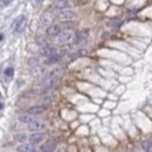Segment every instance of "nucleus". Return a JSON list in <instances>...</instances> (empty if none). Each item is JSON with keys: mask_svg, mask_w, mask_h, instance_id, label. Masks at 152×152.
Here are the masks:
<instances>
[{"mask_svg": "<svg viewBox=\"0 0 152 152\" xmlns=\"http://www.w3.org/2000/svg\"><path fill=\"white\" fill-rule=\"evenodd\" d=\"M75 36L76 34L74 32H72V31H65L59 36H56V42L59 45H67V43H70V42L75 41Z\"/></svg>", "mask_w": 152, "mask_h": 152, "instance_id": "obj_1", "label": "nucleus"}, {"mask_svg": "<svg viewBox=\"0 0 152 152\" xmlns=\"http://www.w3.org/2000/svg\"><path fill=\"white\" fill-rule=\"evenodd\" d=\"M25 22H26V18L23 15H19L12 23V32L13 33H20L21 29L23 28L25 26Z\"/></svg>", "mask_w": 152, "mask_h": 152, "instance_id": "obj_2", "label": "nucleus"}, {"mask_svg": "<svg viewBox=\"0 0 152 152\" xmlns=\"http://www.w3.org/2000/svg\"><path fill=\"white\" fill-rule=\"evenodd\" d=\"M45 123L41 122V121H38V119H34L32 123L28 124V130L32 131V132H40L45 129Z\"/></svg>", "mask_w": 152, "mask_h": 152, "instance_id": "obj_3", "label": "nucleus"}, {"mask_svg": "<svg viewBox=\"0 0 152 152\" xmlns=\"http://www.w3.org/2000/svg\"><path fill=\"white\" fill-rule=\"evenodd\" d=\"M58 18L60 20H63V21H69V20H73L75 18V13L73 11H69V9H62L58 13Z\"/></svg>", "mask_w": 152, "mask_h": 152, "instance_id": "obj_4", "label": "nucleus"}, {"mask_svg": "<svg viewBox=\"0 0 152 152\" xmlns=\"http://www.w3.org/2000/svg\"><path fill=\"white\" fill-rule=\"evenodd\" d=\"M43 138H45V134H42V132H33L28 137V141L31 142L32 145H35V144L41 143L43 141Z\"/></svg>", "mask_w": 152, "mask_h": 152, "instance_id": "obj_5", "label": "nucleus"}, {"mask_svg": "<svg viewBox=\"0 0 152 152\" xmlns=\"http://www.w3.org/2000/svg\"><path fill=\"white\" fill-rule=\"evenodd\" d=\"M54 21V18L50 13H43L40 18V22L42 26H52Z\"/></svg>", "mask_w": 152, "mask_h": 152, "instance_id": "obj_6", "label": "nucleus"}, {"mask_svg": "<svg viewBox=\"0 0 152 152\" xmlns=\"http://www.w3.org/2000/svg\"><path fill=\"white\" fill-rule=\"evenodd\" d=\"M61 33V27L59 25H52L47 28V35L49 36H59Z\"/></svg>", "mask_w": 152, "mask_h": 152, "instance_id": "obj_7", "label": "nucleus"}, {"mask_svg": "<svg viewBox=\"0 0 152 152\" xmlns=\"http://www.w3.org/2000/svg\"><path fill=\"white\" fill-rule=\"evenodd\" d=\"M46 111V107L45 105H35V107H31L28 110H27V114L29 115H41Z\"/></svg>", "mask_w": 152, "mask_h": 152, "instance_id": "obj_8", "label": "nucleus"}, {"mask_svg": "<svg viewBox=\"0 0 152 152\" xmlns=\"http://www.w3.org/2000/svg\"><path fill=\"white\" fill-rule=\"evenodd\" d=\"M56 81H58V78H56L55 76L52 75L45 80L43 85H45V88H47V89H52V88H54V87L56 85Z\"/></svg>", "mask_w": 152, "mask_h": 152, "instance_id": "obj_9", "label": "nucleus"}, {"mask_svg": "<svg viewBox=\"0 0 152 152\" xmlns=\"http://www.w3.org/2000/svg\"><path fill=\"white\" fill-rule=\"evenodd\" d=\"M55 148H56V144L54 143V142H52V141H49V142H47V143H45L42 146H41V152H54L55 151Z\"/></svg>", "mask_w": 152, "mask_h": 152, "instance_id": "obj_10", "label": "nucleus"}, {"mask_svg": "<svg viewBox=\"0 0 152 152\" xmlns=\"http://www.w3.org/2000/svg\"><path fill=\"white\" fill-rule=\"evenodd\" d=\"M68 5H69V1H68V0H56V1L53 4V8H54V9L62 11V9H65L66 7H68Z\"/></svg>", "mask_w": 152, "mask_h": 152, "instance_id": "obj_11", "label": "nucleus"}, {"mask_svg": "<svg viewBox=\"0 0 152 152\" xmlns=\"http://www.w3.org/2000/svg\"><path fill=\"white\" fill-rule=\"evenodd\" d=\"M121 25H122V20L118 18H114L107 21V27L109 28H118Z\"/></svg>", "mask_w": 152, "mask_h": 152, "instance_id": "obj_12", "label": "nucleus"}, {"mask_svg": "<svg viewBox=\"0 0 152 152\" xmlns=\"http://www.w3.org/2000/svg\"><path fill=\"white\" fill-rule=\"evenodd\" d=\"M42 55L43 56H46V58H50V56H53L54 54H56V49L55 48H53V47H49V46H45L43 48H42Z\"/></svg>", "mask_w": 152, "mask_h": 152, "instance_id": "obj_13", "label": "nucleus"}, {"mask_svg": "<svg viewBox=\"0 0 152 152\" xmlns=\"http://www.w3.org/2000/svg\"><path fill=\"white\" fill-rule=\"evenodd\" d=\"M19 122H21V123H23V124H29V123H32L33 121H34V118L32 117V115H29V114H27V115H21V116H19Z\"/></svg>", "mask_w": 152, "mask_h": 152, "instance_id": "obj_14", "label": "nucleus"}, {"mask_svg": "<svg viewBox=\"0 0 152 152\" xmlns=\"http://www.w3.org/2000/svg\"><path fill=\"white\" fill-rule=\"evenodd\" d=\"M45 72V68L40 67V66H35V67H32V70H31V74L35 77H39L43 74Z\"/></svg>", "mask_w": 152, "mask_h": 152, "instance_id": "obj_15", "label": "nucleus"}, {"mask_svg": "<svg viewBox=\"0 0 152 152\" xmlns=\"http://www.w3.org/2000/svg\"><path fill=\"white\" fill-rule=\"evenodd\" d=\"M87 39V33L85 32H80L77 33L75 36V43L76 45H80V43H83Z\"/></svg>", "mask_w": 152, "mask_h": 152, "instance_id": "obj_16", "label": "nucleus"}, {"mask_svg": "<svg viewBox=\"0 0 152 152\" xmlns=\"http://www.w3.org/2000/svg\"><path fill=\"white\" fill-rule=\"evenodd\" d=\"M32 150H33L32 145L31 144H26V143H23V144H21V145H19L16 148V151L18 152H31Z\"/></svg>", "mask_w": 152, "mask_h": 152, "instance_id": "obj_17", "label": "nucleus"}, {"mask_svg": "<svg viewBox=\"0 0 152 152\" xmlns=\"http://www.w3.org/2000/svg\"><path fill=\"white\" fill-rule=\"evenodd\" d=\"M14 139L16 141V142H19V143H25L27 139H28V137H27V135L26 134H15L14 135Z\"/></svg>", "mask_w": 152, "mask_h": 152, "instance_id": "obj_18", "label": "nucleus"}, {"mask_svg": "<svg viewBox=\"0 0 152 152\" xmlns=\"http://www.w3.org/2000/svg\"><path fill=\"white\" fill-rule=\"evenodd\" d=\"M142 148L145 152H152V142L151 141H143Z\"/></svg>", "mask_w": 152, "mask_h": 152, "instance_id": "obj_19", "label": "nucleus"}, {"mask_svg": "<svg viewBox=\"0 0 152 152\" xmlns=\"http://www.w3.org/2000/svg\"><path fill=\"white\" fill-rule=\"evenodd\" d=\"M59 60H60V55L56 53V54H54L53 56H50L48 59V62L49 63H56V62H59Z\"/></svg>", "mask_w": 152, "mask_h": 152, "instance_id": "obj_20", "label": "nucleus"}, {"mask_svg": "<svg viewBox=\"0 0 152 152\" xmlns=\"http://www.w3.org/2000/svg\"><path fill=\"white\" fill-rule=\"evenodd\" d=\"M28 63H29V66H32V67L39 66V59H38V58H31L29 61H28Z\"/></svg>", "mask_w": 152, "mask_h": 152, "instance_id": "obj_21", "label": "nucleus"}, {"mask_svg": "<svg viewBox=\"0 0 152 152\" xmlns=\"http://www.w3.org/2000/svg\"><path fill=\"white\" fill-rule=\"evenodd\" d=\"M13 72H14V70H13V68H11V67H9V68H7V69L5 70V75L12 76L13 75Z\"/></svg>", "mask_w": 152, "mask_h": 152, "instance_id": "obj_22", "label": "nucleus"}, {"mask_svg": "<svg viewBox=\"0 0 152 152\" xmlns=\"http://www.w3.org/2000/svg\"><path fill=\"white\" fill-rule=\"evenodd\" d=\"M42 1H43V0H32V5H33L34 7H38L39 5L42 4Z\"/></svg>", "mask_w": 152, "mask_h": 152, "instance_id": "obj_23", "label": "nucleus"}, {"mask_svg": "<svg viewBox=\"0 0 152 152\" xmlns=\"http://www.w3.org/2000/svg\"><path fill=\"white\" fill-rule=\"evenodd\" d=\"M8 2H9L8 0H1V7H5V5L7 6V5H8Z\"/></svg>", "mask_w": 152, "mask_h": 152, "instance_id": "obj_24", "label": "nucleus"}, {"mask_svg": "<svg viewBox=\"0 0 152 152\" xmlns=\"http://www.w3.org/2000/svg\"><path fill=\"white\" fill-rule=\"evenodd\" d=\"M31 152H36V150H35V149H33V150H32Z\"/></svg>", "mask_w": 152, "mask_h": 152, "instance_id": "obj_25", "label": "nucleus"}, {"mask_svg": "<svg viewBox=\"0 0 152 152\" xmlns=\"http://www.w3.org/2000/svg\"><path fill=\"white\" fill-rule=\"evenodd\" d=\"M132 152H139V151H132Z\"/></svg>", "mask_w": 152, "mask_h": 152, "instance_id": "obj_26", "label": "nucleus"}]
</instances>
